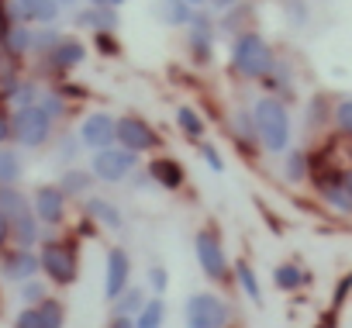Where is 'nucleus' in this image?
<instances>
[{"label": "nucleus", "mask_w": 352, "mask_h": 328, "mask_svg": "<svg viewBox=\"0 0 352 328\" xmlns=\"http://www.w3.org/2000/svg\"><path fill=\"white\" fill-rule=\"evenodd\" d=\"M252 118H256V131H259V149L266 155H287L294 149V114L283 97L263 94L252 104Z\"/></svg>", "instance_id": "obj_1"}, {"label": "nucleus", "mask_w": 352, "mask_h": 328, "mask_svg": "<svg viewBox=\"0 0 352 328\" xmlns=\"http://www.w3.org/2000/svg\"><path fill=\"white\" fill-rule=\"evenodd\" d=\"M276 59H280L276 49H273L270 39H266L263 32H256V28L235 35L232 45H228V66H232V73H235L239 80H249V83H263V80L273 73Z\"/></svg>", "instance_id": "obj_2"}, {"label": "nucleus", "mask_w": 352, "mask_h": 328, "mask_svg": "<svg viewBox=\"0 0 352 328\" xmlns=\"http://www.w3.org/2000/svg\"><path fill=\"white\" fill-rule=\"evenodd\" d=\"M194 256H197L201 273L211 283H228L232 280V266L235 263L228 259V249H225V239H221L218 225H201L194 232Z\"/></svg>", "instance_id": "obj_3"}, {"label": "nucleus", "mask_w": 352, "mask_h": 328, "mask_svg": "<svg viewBox=\"0 0 352 328\" xmlns=\"http://www.w3.org/2000/svg\"><path fill=\"white\" fill-rule=\"evenodd\" d=\"M38 259H42V273L49 276V283L73 287L80 280V252H76V245L69 239H56V235L45 232Z\"/></svg>", "instance_id": "obj_4"}, {"label": "nucleus", "mask_w": 352, "mask_h": 328, "mask_svg": "<svg viewBox=\"0 0 352 328\" xmlns=\"http://www.w3.org/2000/svg\"><path fill=\"white\" fill-rule=\"evenodd\" d=\"M11 124H14V142L21 149H45L52 142L59 121L42 104H28V107H14L11 111Z\"/></svg>", "instance_id": "obj_5"}, {"label": "nucleus", "mask_w": 352, "mask_h": 328, "mask_svg": "<svg viewBox=\"0 0 352 328\" xmlns=\"http://www.w3.org/2000/svg\"><path fill=\"white\" fill-rule=\"evenodd\" d=\"M232 304L214 290H194L184 300V325L187 328H232Z\"/></svg>", "instance_id": "obj_6"}, {"label": "nucleus", "mask_w": 352, "mask_h": 328, "mask_svg": "<svg viewBox=\"0 0 352 328\" xmlns=\"http://www.w3.org/2000/svg\"><path fill=\"white\" fill-rule=\"evenodd\" d=\"M142 166V155H135L131 149L124 145H111V149H100L94 152L90 159V170L97 177V184H128Z\"/></svg>", "instance_id": "obj_7"}, {"label": "nucleus", "mask_w": 352, "mask_h": 328, "mask_svg": "<svg viewBox=\"0 0 352 328\" xmlns=\"http://www.w3.org/2000/svg\"><path fill=\"white\" fill-rule=\"evenodd\" d=\"M187 32V56L194 66H211L214 49H218V14L211 8H197L194 21L184 28Z\"/></svg>", "instance_id": "obj_8"}, {"label": "nucleus", "mask_w": 352, "mask_h": 328, "mask_svg": "<svg viewBox=\"0 0 352 328\" xmlns=\"http://www.w3.org/2000/svg\"><path fill=\"white\" fill-rule=\"evenodd\" d=\"M118 145L131 149L135 155H155L162 149V135L159 128L142 118V114H121L118 118Z\"/></svg>", "instance_id": "obj_9"}, {"label": "nucleus", "mask_w": 352, "mask_h": 328, "mask_svg": "<svg viewBox=\"0 0 352 328\" xmlns=\"http://www.w3.org/2000/svg\"><path fill=\"white\" fill-rule=\"evenodd\" d=\"M76 135H80L83 149H90V152L111 149V145H118V118L107 114V111H90L80 121V131Z\"/></svg>", "instance_id": "obj_10"}, {"label": "nucleus", "mask_w": 352, "mask_h": 328, "mask_svg": "<svg viewBox=\"0 0 352 328\" xmlns=\"http://www.w3.org/2000/svg\"><path fill=\"white\" fill-rule=\"evenodd\" d=\"M87 63V45L76 35H63V42L42 59V69L49 76H69L73 69H80Z\"/></svg>", "instance_id": "obj_11"}, {"label": "nucleus", "mask_w": 352, "mask_h": 328, "mask_svg": "<svg viewBox=\"0 0 352 328\" xmlns=\"http://www.w3.org/2000/svg\"><path fill=\"white\" fill-rule=\"evenodd\" d=\"M131 287V256L124 245H111L104 259V297L118 300Z\"/></svg>", "instance_id": "obj_12"}, {"label": "nucleus", "mask_w": 352, "mask_h": 328, "mask_svg": "<svg viewBox=\"0 0 352 328\" xmlns=\"http://www.w3.org/2000/svg\"><path fill=\"white\" fill-rule=\"evenodd\" d=\"M145 170L152 177V184L166 194H176V190H184L187 187V166L176 155H166V152H155L148 162H145Z\"/></svg>", "instance_id": "obj_13"}, {"label": "nucleus", "mask_w": 352, "mask_h": 328, "mask_svg": "<svg viewBox=\"0 0 352 328\" xmlns=\"http://www.w3.org/2000/svg\"><path fill=\"white\" fill-rule=\"evenodd\" d=\"M66 204H69V197L63 194L59 184H42V187L32 194V208H35V215H38V221H42L45 228L66 225Z\"/></svg>", "instance_id": "obj_14"}, {"label": "nucleus", "mask_w": 352, "mask_h": 328, "mask_svg": "<svg viewBox=\"0 0 352 328\" xmlns=\"http://www.w3.org/2000/svg\"><path fill=\"white\" fill-rule=\"evenodd\" d=\"M0 273H4V280L11 283H25V280H35L42 273V259L35 249H25V245H14L4 252V259H0Z\"/></svg>", "instance_id": "obj_15"}, {"label": "nucleus", "mask_w": 352, "mask_h": 328, "mask_svg": "<svg viewBox=\"0 0 352 328\" xmlns=\"http://www.w3.org/2000/svg\"><path fill=\"white\" fill-rule=\"evenodd\" d=\"M228 135L242 152H256L259 149V131H256V118L252 107H232L228 111Z\"/></svg>", "instance_id": "obj_16"}, {"label": "nucleus", "mask_w": 352, "mask_h": 328, "mask_svg": "<svg viewBox=\"0 0 352 328\" xmlns=\"http://www.w3.org/2000/svg\"><path fill=\"white\" fill-rule=\"evenodd\" d=\"M73 25L97 35V32H118L121 28V11L114 8H94V4H83L76 14H73Z\"/></svg>", "instance_id": "obj_17"}, {"label": "nucleus", "mask_w": 352, "mask_h": 328, "mask_svg": "<svg viewBox=\"0 0 352 328\" xmlns=\"http://www.w3.org/2000/svg\"><path fill=\"white\" fill-rule=\"evenodd\" d=\"M32 25L28 21H14V25H4L0 28V49L8 56H14L18 63H25L32 56Z\"/></svg>", "instance_id": "obj_18"}, {"label": "nucleus", "mask_w": 352, "mask_h": 328, "mask_svg": "<svg viewBox=\"0 0 352 328\" xmlns=\"http://www.w3.org/2000/svg\"><path fill=\"white\" fill-rule=\"evenodd\" d=\"M94 184H97L94 170H90V166H80V162H76V166H66L63 177H59L63 194H66V197H76V201L94 197Z\"/></svg>", "instance_id": "obj_19"}, {"label": "nucleus", "mask_w": 352, "mask_h": 328, "mask_svg": "<svg viewBox=\"0 0 352 328\" xmlns=\"http://www.w3.org/2000/svg\"><path fill=\"white\" fill-rule=\"evenodd\" d=\"M83 208H87V218L97 221L100 228H107V232H121V228H124V215H121V208H118L114 201L94 194V197L83 201Z\"/></svg>", "instance_id": "obj_20"}, {"label": "nucleus", "mask_w": 352, "mask_h": 328, "mask_svg": "<svg viewBox=\"0 0 352 328\" xmlns=\"http://www.w3.org/2000/svg\"><path fill=\"white\" fill-rule=\"evenodd\" d=\"M283 180L290 184V187H300V184H307L311 180V173H314V155L307 152V149H290L287 155H283Z\"/></svg>", "instance_id": "obj_21"}, {"label": "nucleus", "mask_w": 352, "mask_h": 328, "mask_svg": "<svg viewBox=\"0 0 352 328\" xmlns=\"http://www.w3.org/2000/svg\"><path fill=\"white\" fill-rule=\"evenodd\" d=\"M152 14L166 25V28H187L197 14V8H190L187 0H155Z\"/></svg>", "instance_id": "obj_22"}, {"label": "nucleus", "mask_w": 352, "mask_h": 328, "mask_svg": "<svg viewBox=\"0 0 352 328\" xmlns=\"http://www.w3.org/2000/svg\"><path fill=\"white\" fill-rule=\"evenodd\" d=\"M173 118H176V128H180V135H184L187 142L201 145V142L208 138V121H204V114H201L194 104H180Z\"/></svg>", "instance_id": "obj_23"}, {"label": "nucleus", "mask_w": 352, "mask_h": 328, "mask_svg": "<svg viewBox=\"0 0 352 328\" xmlns=\"http://www.w3.org/2000/svg\"><path fill=\"white\" fill-rule=\"evenodd\" d=\"M294 83H297V80H294V66L280 56L276 66H273V73L263 80V90L273 94V97H283V100L290 104V100H294Z\"/></svg>", "instance_id": "obj_24"}, {"label": "nucleus", "mask_w": 352, "mask_h": 328, "mask_svg": "<svg viewBox=\"0 0 352 328\" xmlns=\"http://www.w3.org/2000/svg\"><path fill=\"white\" fill-rule=\"evenodd\" d=\"M307 280H311L307 270H304L300 263H294V259H283V263L273 266V287H276L280 294H297Z\"/></svg>", "instance_id": "obj_25"}, {"label": "nucleus", "mask_w": 352, "mask_h": 328, "mask_svg": "<svg viewBox=\"0 0 352 328\" xmlns=\"http://www.w3.org/2000/svg\"><path fill=\"white\" fill-rule=\"evenodd\" d=\"M18 8H21V18L28 25H56L63 14L59 0H18Z\"/></svg>", "instance_id": "obj_26"}, {"label": "nucleus", "mask_w": 352, "mask_h": 328, "mask_svg": "<svg viewBox=\"0 0 352 328\" xmlns=\"http://www.w3.org/2000/svg\"><path fill=\"white\" fill-rule=\"evenodd\" d=\"M232 280L239 283V290L252 300V304H263V283H259V273L249 259H235L232 266Z\"/></svg>", "instance_id": "obj_27"}, {"label": "nucleus", "mask_w": 352, "mask_h": 328, "mask_svg": "<svg viewBox=\"0 0 352 328\" xmlns=\"http://www.w3.org/2000/svg\"><path fill=\"white\" fill-rule=\"evenodd\" d=\"M331 107H335V104H328L324 94H314V97L304 104V124H307L311 135H318L321 128H328V121H331Z\"/></svg>", "instance_id": "obj_28"}, {"label": "nucleus", "mask_w": 352, "mask_h": 328, "mask_svg": "<svg viewBox=\"0 0 352 328\" xmlns=\"http://www.w3.org/2000/svg\"><path fill=\"white\" fill-rule=\"evenodd\" d=\"M25 177V162L18 149L0 145V187H18V180Z\"/></svg>", "instance_id": "obj_29"}, {"label": "nucleus", "mask_w": 352, "mask_h": 328, "mask_svg": "<svg viewBox=\"0 0 352 328\" xmlns=\"http://www.w3.org/2000/svg\"><path fill=\"white\" fill-rule=\"evenodd\" d=\"M145 300H148V297H145V290L131 283L118 300H111V311H114V318H138V311L145 307Z\"/></svg>", "instance_id": "obj_30"}, {"label": "nucleus", "mask_w": 352, "mask_h": 328, "mask_svg": "<svg viewBox=\"0 0 352 328\" xmlns=\"http://www.w3.org/2000/svg\"><path fill=\"white\" fill-rule=\"evenodd\" d=\"M63 42V32L56 28V25H38L35 32H32V56H38V59H45L56 45Z\"/></svg>", "instance_id": "obj_31"}, {"label": "nucleus", "mask_w": 352, "mask_h": 328, "mask_svg": "<svg viewBox=\"0 0 352 328\" xmlns=\"http://www.w3.org/2000/svg\"><path fill=\"white\" fill-rule=\"evenodd\" d=\"M166 325V297H148L145 300V307L138 311V318H135V328H162Z\"/></svg>", "instance_id": "obj_32"}, {"label": "nucleus", "mask_w": 352, "mask_h": 328, "mask_svg": "<svg viewBox=\"0 0 352 328\" xmlns=\"http://www.w3.org/2000/svg\"><path fill=\"white\" fill-rule=\"evenodd\" d=\"M280 14H283V21L290 25V28H307V21H311V4L307 0H280Z\"/></svg>", "instance_id": "obj_33"}, {"label": "nucleus", "mask_w": 352, "mask_h": 328, "mask_svg": "<svg viewBox=\"0 0 352 328\" xmlns=\"http://www.w3.org/2000/svg\"><path fill=\"white\" fill-rule=\"evenodd\" d=\"M331 124H335V131H338L345 142H352V97H338V100H335V107H331Z\"/></svg>", "instance_id": "obj_34"}, {"label": "nucleus", "mask_w": 352, "mask_h": 328, "mask_svg": "<svg viewBox=\"0 0 352 328\" xmlns=\"http://www.w3.org/2000/svg\"><path fill=\"white\" fill-rule=\"evenodd\" d=\"M14 328H49V321H45V314H42V307H38V304H28V307H21V311H18Z\"/></svg>", "instance_id": "obj_35"}, {"label": "nucleus", "mask_w": 352, "mask_h": 328, "mask_svg": "<svg viewBox=\"0 0 352 328\" xmlns=\"http://www.w3.org/2000/svg\"><path fill=\"white\" fill-rule=\"evenodd\" d=\"M45 297H49L45 280H38V276H35V280H25V283H21V300H25V304H42Z\"/></svg>", "instance_id": "obj_36"}, {"label": "nucleus", "mask_w": 352, "mask_h": 328, "mask_svg": "<svg viewBox=\"0 0 352 328\" xmlns=\"http://www.w3.org/2000/svg\"><path fill=\"white\" fill-rule=\"evenodd\" d=\"M80 149H83L80 135H63V138H59V155H63V162H66V166H76Z\"/></svg>", "instance_id": "obj_37"}, {"label": "nucleus", "mask_w": 352, "mask_h": 328, "mask_svg": "<svg viewBox=\"0 0 352 328\" xmlns=\"http://www.w3.org/2000/svg\"><path fill=\"white\" fill-rule=\"evenodd\" d=\"M197 149H201V159L208 162V170H211V173H225V155L218 152L214 142H201Z\"/></svg>", "instance_id": "obj_38"}, {"label": "nucleus", "mask_w": 352, "mask_h": 328, "mask_svg": "<svg viewBox=\"0 0 352 328\" xmlns=\"http://www.w3.org/2000/svg\"><path fill=\"white\" fill-rule=\"evenodd\" d=\"M94 45H97V52H104V56H111V59H118V56H121L118 32H97V35H94Z\"/></svg>", "instance_id": "obj_39"}, {"label": "nucleus", "mask_w": 352, "mask_h": 328, "mask_svg": "<svg viewBox=\"0 0 352 328\" xmlns=\"http://www.w3.org/2000/svg\"><path fill=\"white\" fill-rule=\"evenodd\" d=\"M148 290L159 294V297H166V290H169V270H166L162 263L148 266Z\"/></svg>", "instance_id": "obj_40"}, {"label": "nucleus", "mask_w": 352, "mask_h": 328, "mask_svg": "<svg viewBox=\"0 0 352 328\" xmlns=\"http://www.w3.org/2000/svg\"><path fill=\"white\" fill-rule=\"evenodd\" d=\"M14 142V124H11V111L0 104V145Z\"/></svg>", "instance_id": "obj_41"}, {"label": "nucleus", "mask_w": 352, "mask_h": 328, "mask_svg": "<svg viewBox=\"0 0 352 328\" xmlns=\"http://www.w3.org/2000/svg\"><path fill=\"white\" fill-rule=\"evenodd\" d=\"M8 242H14V232H11V221H8V215L0 211V249H8Z\"/></svg>", "instance_id": "obj_42"}, {"label": "nucleus", "mask_w": 352, "mask_h": 328, "mask_svg": "<svg viewBox=\"0 0 352 328\" xmlns=\"http://www.w3.org/2000/svg\"><path fill=\"white\" fill-rule=\"evenodd\" d=\"M311 328H338V311H335V307H331V311H324V314H321Z\"/></svg>", "instance_id": "obj_43"}, {"label": "nucleus", "mask_w": 352, "mask_h": 328, "mask_svg": "<svg viewBox=\"0 0 352 328\" xmlns=\"http://www.w3.org/2000/svg\"><path fill=\"white\" fill-rule=\"evenodd\" d=\"M242 0H208V8L214 11V14H225V11H232V8H239Z\"/></svg>", "instance_id": "obj_44"}, {"label": "nucleus", "mask_w": 352, "mask_h": 328, "mask_svg": "<svg viewBox=\"0 0 352 328\" xmlns=\"http://www.w3.org/2000/svg\"><path fill=\"white\" fill-rule=\"evenodd\" d=\"M87 4H94V8H114V11H121L128 0H87Z\"/></svg>", "instance_id": "obj_45"}, {"label": "nucleus", "mask_w": 352, "mask_h": 328, "mask_svg": "<svg viewBox=\"0 0 352 328\" xmlns=\"http://www.w3.org/2000/svg\"><path fill=\"white\" fill-rule=\"evenodd\" d=\"M107 328H135V318H111Z\"/></svg>", "instance_id": "obj_46"}, {"label": "nucleus", "mask_w": 352, "mask_h": 328, "mask_svg": "<svg viewBox=\"0 0 352 328\" xmlns=\"http://www.w3.org/2000/svg\"><path fill=\"white\" fill-rule=\"evenodd\" d=\"M342 180H345V187H349V194H352V162H349V166H342Z\"/></svg>", "instance_id": "obj_47"}, {"label": "nucleus", "mask_w": 352, "mask_h": 328, "mask_svg": "<svg viewBox=\"0 0 352 328\" xmlns=\"http://www.w3.org/2000/svg\"><path fill=\"white\" fill-rule=\"evenodd\" d=\"M190 8H208V0H187Z\"/></svg>", "instance_id": "obj_48"}, {"label": "nucleus", "mask_w": 352, "mask_h": 328, "mask_svg": "<svg viewBox=\"0 0 352 328\" xmlns=\"http://www.w3.org/2000/svg\"><path fill=\"white\" fill-rule=\"evenodd\" d=\"M59 4H63V8H76V4H80V0H59Z\"/></svg>", "instance_id": "obj_49"}]
</instances>
